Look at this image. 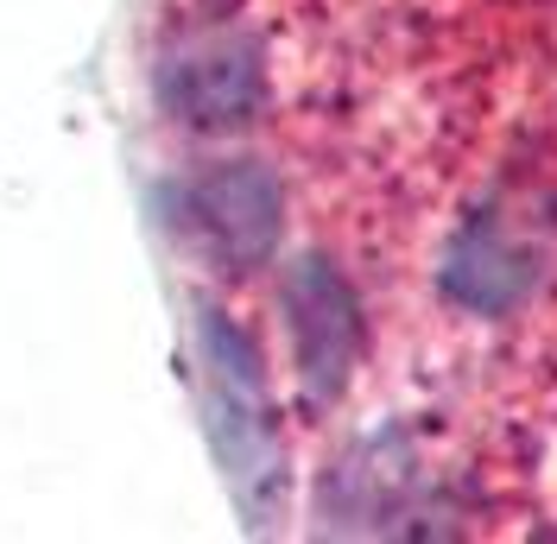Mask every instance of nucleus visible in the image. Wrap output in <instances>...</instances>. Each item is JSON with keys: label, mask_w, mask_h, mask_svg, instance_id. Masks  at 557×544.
<instances>
[{"label": "nucleus", "mask_w": 557, "mask_h": 544, "mask_svg": "<svg viewBox=\"0 0 557 544\" xmlns=\"http://www.w3.org/2000/svg\"><path fill=\"white\" fill-rule=\"evenodd\" d=\"M184 228L222 272H253L278 254L285 190L260 159H228L184 184Z\"/></svg>", "instance_id": "obj_1"}, {"label": "nucleus", "mask_w": 557, "mask_h": 544, "mask_svg": "<svg viewBox=\"0 0 557 544\" xmlns=\"http://www.w3.org/2000/svg\"><path fill=\"white\" fill-rule=\"evenodd\" d=\"M285 330L311 406H330L361 361V305L330 260H298L285 272Z\"/></svg>", "instance_id": "obj_3"}, {"label": "nucleus", "mask_w": 557, "mask_h": 544, "mask_svg": "<svg viewBox=\"0 0 557 544\" xmlns=\"http://www.w3.org/2000/svg\"><path fill=\"white\" fill-rule=\"evenodd\" d=\"M267 76H260V51L242 33H197L184 38L172 58L159 64V102L172 108V121L197 127V134H228L260 114Z\"/></svg>", "instance_id": "obj_2"}, {"label": "nucleus", "mask_w": 557, "mask_h": 544, "mask_svg": "<svg viewBox=\"0 0 557 544\" xmlns=\"http://www.w3.org/2000/svg\"><path fill=\"white\" fill-rule=\"evenodd\" d=\"M532 254L520 247V235L500 228V215H475L450 247V267H444V292L456 305L500 317L507 305H520L525 285H532Z\"/></svg>", "instance_id": "obj_4"}]
</instances>
